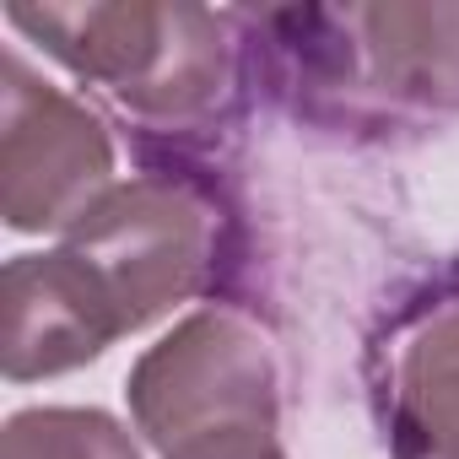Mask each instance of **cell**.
Instances as JSON below:
<instances>
[{"instance_id": "1", "label": "cell", "mask_w": 459, "mask_h": 459, "mask_svg": "<svg viewBox=\"0 0 459 459\" xmlns=\"http://www.w3.org/2000/svg\"><path fill=\"white\" fill-rule=\"evenodd\" d=\"M276 92L346 130H405L459 114V6L260 12Z\"/></svg>"}, {"instance_id": "2", "label": "cell", "mask_w": 459, "mask_h": 459, "mask_svg": "<svg viewBox=\"0 0 459 459\" xmlns=\"http://www.w3.org/2000/svg\"><path fill=\"white\" fill-rule=\"evenodd\" d=\"M17 33L44 44L65 71L98 82L146 130H205L238 87V44L200 6H12Z\"/></svg>"}, {"instance_id": "3", "label": "cell", "mask_w": 459, "mask_h": 459, "mask_svg": "<svg viewBox=\"0 0 459 459\" xmlns=\"http://www.w3.org/2000/svg\"><path fill=\"white\" fill-rule=\"evenodd\" d=\"M65 255L103 298L114 330L130 335L211 287L216 221L189 184L152 173L114 184L65 233Z\"/></svg>"}, {"instance_id": "4", "label": "cell", "mask_w": 459, "mask_h": 459, "mask_svg": "<svg viewBox=\"0 0 459 459\" xmlns=\"http://www.w3.org/2000/svg\"><path fill=\"white\" fill-rule=\"evenodd\" d=\"M130 416L168 454L216 432H276V362L238 314H195L130 368Z\"/></svg>"}, {"instance_id": "5", "label": "cell", "mask_w": 459, "mask_h": 459, "mask_svg": "<svg viewBox=\"0 0 459 459\" xmlns=\"http://www.w3.org/2000/svg\"><path fill=\"white\" fill-rule=\"evenodd\" d=\"M114 189V146L92 108L6 55L0 108V211L17 233L71 227Z\"/></svg>"}, {"instance_id": "6", "label": "cell", "mask_w": 459, "mask_h": 459, "mask_svg": "<svg viewBox=\"0 0 459 459\" xmlns=\"http://www.w3.org/2000/svg\"><path fill=\"white\" fill-rule=\"evenodd\" d=\"M0 303H6V341L0 346H6L12 384L71 373L119 341L103 298L65 249L12 260L6 281H0Z\"/></svg>"}, {"instance_id": "7", "label": "cell", "mask_w": 459, "mask_h": 459, "mask_svg": "<svg viewBox=\"0 0 459 459\" xmlns=\"http://www.w3.org/2000/svg\"><path fill=\"white\" fill-rule=\"evenodd\" d=\"M389 454L459 459V287L437 292L389 351Z\"/></svg>"}, {"instance_id": "8", "label": "cell", "mask_w": 459, "mask_h": 459, "mask_svg": "<svg viewBox=\"0 0 459 459\" xmlns=\"http://www.w3.org/2000/svg\"><path fill=\"white\" fill-rule=\"evenodd\" d=\"M0 459H141L130 432L103 411L44 405L6 421Z\"/></svg>"}, {"instance_id": "9", "label": "cell", "mask_w": 459, "mask_h": 459, "mask_svg": "<svg viewBox=\"0 0 459 459\" xmlns=\"http://www.w3.org/2000/svg\"><path fill=\"white\" fill-rule=\"evenodd\" d=\"M168 459H287L276 448V432H216L200 443H184Z\"/></svg>"}]
</instances>
